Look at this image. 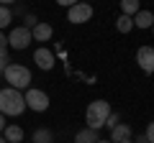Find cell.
Here are the masks:
<instances>
[{"label":"cell","mask_w":154,"mask_h":143,"mask_svg":"<svg viewBox=\"0 0 154 143\" xmlns=\"http://www.w3.org/2000/svg\"><path fill=\"white\" fill-rule=\"evenodd\" d=\"M23 110H26V100H23L21 89H13V87H3L0 89V112H3V115L18 118Z\"/></svg>","instance_id":"obj_1"},{"label":"cell","mask_w":154,"mask_h":143,"mask_svg":"<svg viewBox=\"0 0 154 143\" xmlns=\"http://www.w3.org/2000/svg\"><path fill=\"white\" fill-rule=\"evenodd\" d=\"M110 102L108 100H93V102L88 105V110H85V123H88V128H93V130H100V128L105 125V120H108L110 115Z\"/></svg>","instance_id":"obj_2"},{"label":"cell","mask_w":154,"mask_h":143,"mask_svg":"<svg viewBox=\"0 0 154 143\" xmlns=\"http://www.w3.org/2000/svg\"><path fill=\"white\" fill-rule=\"evenodd\" d=\"M5 82H8V87H13V89H28L31 87V69L28 66H23V64H16V61H11V64L5 66Z\"/></svg>","instance_id":"obj_3"},{"label":"cell","mask_w":154,"mask_h":143,"mask_svg":"<svg viewBox=\"0 0 154 143\" xmlns=\"http://www.w3.org/2000/svg\"><path fill=\"white\" fill-rule=\"evenodd\" d=\"M23 100H26V107H31L33 112H46L49 110V95L44 89H38V87H28Z\"/></svg>","instance_id":"obj_4"},{"label":"cell","mask_w":154,"mask_h":143,"mask_svg":"<svg viewBox=\"0 0 154 143\" xmlns=\"http://www.w3.org/2000/svg\"><path fill=\"white\" fill-rule=\"evenodd\" d=\"M31 41H33L31 28H26V26H16V28H11V33H8V46H11V49H16V51L28 49V46H31Z\"/></svg>","instance_id":"obj_5"},{"label":"cell","mask_w":154,"mask_h":143,"mask_svg":"<svg viewBox=\"0 0 154 143\" xmlns=\"http://www.w3.org/2000/svg\"><path fill=\"white\" fill-rule=\"evenodd\" d=\"M90 18H93V5L90 3H75L72 8H67V21L75 23V26H80V23H88Z\"/></svg>","instance_id":"obj_6"},{"label":"cell","mask_w":154,"mask_h":143,"mask_svg":"<svg viewBox=\"0 0 154 143\" xmlns=\"http://www.w3.org/2000/svg\"><path fill=\"white\" fill-rule=\"evenodd\" d=\"M136 64L144 74H154V46H139Z\"/></svg>","instance_id":"obj_7"},{"label":"cell","mask_w":154,"mask_h":143,"mask_svg":"<svg viewBox=\"0 0 154 143\" xmlns=\"http://www.w3.org/2000/svg\"><path fill=\"white\" fill-rule=\"evenodd\" d=\"M31 36H33V41H41V44H46V41L54 36V26H51V23H46V21H38L36 26L31 28Z\"/></svg>","instance_id":"obj_8"},{"label":"cell","mask_w":154,"mask_h":143,"mask_svg":"<svg viewBox=\"0 0 154 143\" xmlns=\"http://www.w3.org/2000/svg\"><path fill=\"white\" fill-rule=\"evenodd\" d=\"M33 61H36V66H41L44 72H49L51 66H54V61H57V59H54V54H51L46 46H41V49L33 51Z\"/></svg>","instance_id":"obj_9"},{"label":"cell","mask_w":154,"mask_h":143,"mask_svg":"<svg viewBox=\"0 0 154 143\" xmlns=\"http://www.w3.org/2000/svg\"><path fill=\"white\" fill-rule=\"evenodd\" d=\"M128 138H134V130L128 123H118L116 128H110V143H123Z\"/></svg>","instance_id":"obj_10"},{"label":"cell","mask_w":154,"mask_h":143,"mask_svg":"<svg viewBox=\"0 0 154 143\" xmlns=\"http://www.w3.org/2000/svg\"><path fill=\"white\" fill-rule=\"evenodd\" d=\"M154 26V13L152 10H139L134 16V28H152Z\"/></svg>","instance_id":"obj_11"},{"label":"cell","mask_w":154,"mask_h":143,"mask_svg":"<svg viewBox=\"0 0 154 143\" xmlns=\"http://www.w3.org/2000/svg\"><path fill=\"white\" fill-rule=\"evenodd\" d=\"M3 138H5L8 143H23V128L21 125H5V130H3Z\"/></svg>","instance_id":"obj_12"},{"label":"cell","mask_w":154,"mask_h":143,"mask_svg":"<svg viewBox=\"0 0 154 143\" xmlns=\"http://www.w3.org/2000/svg\"><path fill=\"white\" fill-rule=\"evenodd\" d=\"M100 141V136H98V130H93V128H85V130H80L75 136V143H98Z\"/></svg>","instance_id":"obj_13"},{"label":"cell","mask_w":154,"mask_h":143,"mask_svg":"<svg viewBox=\"0 0 154 143\" xmlns=\"http://www.w3.org/2000/svg\"><path fill=\"white\" fill-rule=\"evenodd\" d=\"M116 31H118V33H131L134 31V18L121 13V16L116 18Z\"/></svg>","instance_id":"obj_14"},{"label":"cell","mask_w":154,"mask_h":143,"mask_svg":"<svg viewBox=\"0 0 154 143\" xmlns=\"http://www.w3.org/2000/svg\"><path fill=\"white\" fill-rule=\"evenodd\" d=\"M51 141H54V133H51L49 128H36V130H33L31 143H51Z\"/></svg>","instance_id":"obj_15"},{"label":"cell","mask_w":154,"mask_h":143,"mask_svg":"<svg viewBox=\"0 0 154 143\" xmlns=\"http://www.w3.org/2000/svg\"><path fill=\"white\" fill-rule=\"evenodd\" d=\"M141 10V3H139V0H121V13L123 16H136V13Z\"/></svg>","instance_id":"obj_16"},{"label":"cell","mask_w":154,"mask_h":143,"mask_svg":"<svg viewBox=\"0 0 154 143\" xmlns=\"http://www.w3.org/2000/svg\"><path fill=\"white\" fill-rule=\"evenodd\" d=\"M11 21H13V10L8 5H0V31H5L11 26Z\"/></svg>","instance_id":"obj_17"},{"label":"cell","mask_w":154,"mask_h":143,"mask_svg":"<svg viewBox=\"0 0 154 143\" xmlns=\"http://www.w3.org/2000/svg\"><path fill=\"white\" fill-rule=\"evenodd\" d=\"M8 64H11V59H8V51H5V49H0V74L5 72Z\"/></svg>","instance_id":"obj_18"},{"label":"cell","mask_w":154,"mask_h":143,"mask_svg":"<svg viewBox=\"0 0 154 143\" xmlns=\"http://www.w3.org/2000/svg\"><path fill=\"white\" fill-rule=\"evenodd\" d=\"M118 123H121V115H118V112H110L108 120H105V125H108V128H116Z\"/></svg>","instance_id":"obj_19"},{"label":"cell","mask_w":154,"mask_h":143,"mask_svg":"<svg viewBox=\"0 0 154 143\" xmlns=\"http://www.w3.org/2000/svg\"><path fill=\"white\" fill-rule=\"evenodd\" d=\"M144 136H146V141H149V143H154V120H152V123L146 125V130H144Z\"/></svg>","instance_id":"obj_20"},{"label":"cell","mask_w":154,"mask_h":143,"mask_svg":"<svg viewBox=\"0 0 154 143\" xmlns=\"http://www.w3.org/2000/svg\"><path fill=\"white\" fill-rule=\"evenodd\" d=\"M36 23H38V18L33 16V13H28V16H26V23H23V26H26V28H33Z\"/></svg>","instance_id":"obj_21"},{"label":"cell","mask_w":154,"mask_h":143,"mask_svg":"<svg viewBox=\"0 0 154 143\" xmlns=\"http://www.w3.org/2000/svg\"><path fill=\"white\" fill-rule=\"evenodd\" d=\"M57 3H59V5H64V8H72L75 3H80V0H57Z\"/></svg>","instance_id":"obj_22"},{"label":"cell","mask_w":154,"mask_h":143,"mask_svg":"<svg viewBox=\"0 0 154 143\" xmlns=\"http://www.w3.org/2000/svg\"><path fill=\"white\" fill-rule=\"evenodd\" d=\"M5 46H8V36L0 31V49H5Z\"/></svg>","instance_id":"obj_23"},{"label":"cell","mask_w":154,"mask_h":143,"mask_svg":"<svg viewBox=\"0 0 154 143\" xmlns=\"http://www.w3.org/2000/svg\"><path fill=\"white\" fill-rule=\"evenodd\" d=\"M5 130V115H3V112H0V133Z\"/></svg>","instance_id":"obj_24"},{"label":"cell","mask_w":154,"mask_h":143,"mask_svg":"<svg viewBox=\"0 0 154 143\" xmlns=\"http://www.w3.org/2000/svg\"><path fill=\"white\" fill-rule=\"evenodd\" d=\"M134 143H149V141H146V136H136V138H134Z\"/></svg>","instance_id":"obj_25"},{"label":"cell","mask_w":154,"mask_h":143,"mask_svg":"<svg viewBox=\"0 0 154 143\" xmlns=\"http://www.w3.org/2000/svg\"><path fill=\"white\" fill-rule=\"evenodd\" d=\"M11 3H16V0H0V5H11Z\"/></svg>","instance_id":"obj_26"},{"label":"cell","mask_w":154,"mask_h":143,"mask_svg":"<svg viewBox=\"0 0 154 143\" xmlns=\"http://www.w3.org/2000/svg\"><path fill=\"white\" fill-rule=\"evenodd\" d=\"M0 143H8V141H5V138H3V136H0Z\"/></svg>","instance_id":"obj_27"},{"label":"cell","mask_w":154,"mask_h":143,"mask_svg":"<svg viewBox=\"0 0 154 143\" xmlns=\"http://www.w3.org/2000/svg\"><path fill=\"white\" fill-rule=\"evenodd\" d=\"M123 143H134V138H128V141H123Z\"/></svg>","instance_id":"obj_28"},{"label":"cell","mask_w":154,"mask_h":143,"mask_svg":"<svg viewBox=\"0 0 154 143\" xmlns=\"http://www.w3.org/2000/svg\"><path fill=\"white\" fill-rule=\"evenodd\" d=\"M98 143H110V141H98Z\"/></svg>","instance_id":"obj_29"},{"label":"cell","mask_w":154,"mask_h":143,"mask_svg":"<svg viewBox=\"0 0 154 143\" xmlns=\"http://www.w3.org/2000/svg\"><path fill=\"white\" fill-rule=\"evenodd\" d=\"M152 28H154V26H152Z\"/></svg>","instance_id":"obj_30"}]
</instances>
